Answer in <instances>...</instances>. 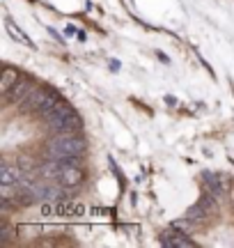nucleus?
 <instances>
[{"mask_svg": "<svg viewBox=\"0 0 234 248\" xmlns=\"http://www.w3.org/2000/svg\"><path fill=\"white\" fill-rule=\"evenodd\" d=\"M48 156L60 159V156H83L88 152V140L78 133H53V138L46 140Z\"/></svg>", "mask_w": 234, "mask_h": 248, "instance_id": "1", "label": "nucleus"}, {"mask_svg": "<svg viewBox=\"0 0 234 248\" xmlns=\"http://www.w3.org/2000/svg\"><path fill=\"white\" fill-rule=\"evenodd\" d=\"M58 101H60V94H58V92H53V90H46V88H37L35 92H32V97L26 101V108L37 110L39 115H46V113H48V110H51Z\"/></svg>", "mask_w": 234, "mask_h": 248, "instance_id": "2", "label": "nucleus"}, {"mask_svg": "<svg viewBox=\"0 0 234 248\" xmlns=\"http://www.w3.org/2000/svg\"><path fill=\"white\" fill-rule=\"evenodd\" d=\"M46 129L51 133H81L83 129V120L78 117V113L67 117H58V120H48Z\"/></svg>", "mask_w": 234, "mask_h": 248, "instance_id": "3", "label": "nucleus"}, {"mask_svg": "<svg viewBox=\"0 0 234 248\" xmlns=\"http://www.w3.org/2000/svg\"><path fill=\"white\" fill-rule=\"evenodd\" d=\"M35 90H37V85L32 78H18L14 83V88L7 92V99L12 104H16V106H26V101L32 97Z\"/></svg>", "mask_w": 234, "mask_h": 248, "instance_id": "4", "label": "nucleus"}, {"mask_svg": "<svg viewBox=\"0 0 234 248\" xmlns=\"http://www.w3.org/2000/svg\"><path fill=\"white\" fill-rule=\"evenodd\" d=\"M83 179H85L83 166H67V163H62V170H60V177H58V182H60L64 188H73V186H81Z\"/></svg>", "mask_w": 234, "mask_h": 248, "instance_id": "5", "label": "nucleus"}, {"mask_svg": "<svg viewBox=\"0 0 234 248\" xmlns=\"http://www.w3.org/2000/svg\"><path fill=\"white\" fill-rule=\"evenodd\" d=\"M161 244L163 246H175V248H195V241L186 237V232H175V230H168L161 234Z\"/></svg>", "mask_w": 234, "mask_h": 248, "instance_id": "6", "label": "nucleus"}, {"mask_svg": "<svg viewBox=\"0 0 234 248\" xmlns=\"http://www.w3.org/2000/svg\"><path fill=\"white\" fill-rule=\"evenodd\" d=\"M202 179H205V186H207V191L211 195H216L218 200L225 195L227 191V182L220 175H214V172H202Z\"/></svg>", "mask_w": 234, "mask_h": 248, "instance_id": "7", "label": "nucleus"}, {"mask_svg": "<svg viewBox=\"0 0 234 248\" xmlns=\"http://www.w3.org/2000/svg\"><path fill=\"white\" fill-rule=\"evenodd\" d=\"M5 28H7L9 37H12L14 42H18V44L28 46V48H35V42H32V39H30V37H28L26 32H23V30H21V28L16 26V23L12 21V18H7V21H5Z\"/></svg>", "mask_w": 234, "mask_h": 248, "instance_id": "8", "label": "nucleus"}, {"mask_svg": "<svg viewBox=\"0 0 234 248\" xmlns=\"http://www.w3.org/2000/svg\"><path fill=\"white\" fill-rule=\"evenodd\" d=\"M21 179H23V172L18 168L9 166V163H2V166H0V184H14L16 186Z\"/></svg>", "mask_w": 234, "mask_h": 248, "instance_id": "9", "label": "nucleus"}, {"mask_svg": "<svg viewBox=\"0 0 234 248\" xmlns=\"http://www.w3.org/2000/svg\"><path fill=\"white\" fill-rule=\"evenodd\" d=\"M18 78H21V76H18L16 69L5 67V69H2V76H0V92H2V94H7L9 90L14 88V83H16Z\"/></svg>", "mask_w": 234, "mask_h": 248, "instance_id": "10", "label": "nucleus"}, {"mask_svg": "<svg viewBox=\"0 0 234 248\" xmlns=\"http://www.w3.org/2000/svg\"><path fill=\"white\" fill-rule=\"evenodd\" d=\"M55 214H72V216H83L85 207L83 204H72V202H60L55 204Z\"/></svg>", "mask_w": 234, "mask_h": 248, "instance_id": "11", "label": "nucleus"}, {"mask_svg": "<svg viewBox=\"0 0 234 248\" xmlns=\"http://www.w3.org/2000/svg\"><path fill=\"white\" fill-rule=\"evenodd\" d=\"M207 209H205V207H202V204H195V207H190V209H189V214H186V216H189V218H190V221H193V223H202V221H205V218H207Z\"/></svg>", "mask_w": 234, "mask_h": 248, "instance_id": "12", "label": "nucleus"}]
</instances>
